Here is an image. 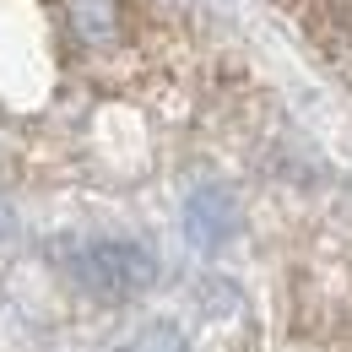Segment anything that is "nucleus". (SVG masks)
Masks as SVG:
<instances>
[{"label": "nucleus", "instance_id": "obj_4", "mask_svg": "<svg viewBox=\"0 0 352 352\" xmlns=\"http://www.w3.org/2000/svg\"><path fill=\"white\" fill-rule=\"evenodd\" d=\"M233 228H239V212H233V201L222 190H195L190 195V233L201 244H222Z\"/></svg>", "mask_w": 352, "mask_h": 352}, {"label": "nucleus", "instance_id": "obj_5", "mask_svg": "<svg viewBox=\"0 0 352 352\" xmlns=\"http://www.w3.org/2000/svg\"><path fill=\"white\" fill-rule=\"evenodd\" d=\"M114 352H184V336H179L174 325H146V331H135L125 347Z\"/></svg>", "mask_w": 352, "mask_h": 352}, {"label": "nucleus", "instance_id": "obj_2", "mask_svg": "<svg viewBox=\"0 0 352 352\" xmlns=\"http://www.w3.org/2000/svg\"><path fill=\"white\" fill-rule=\"evenodd\" d=\"M304 38H309V49L336 71V82L352 92V6H336V0L314 6L304 16Z\"/></svg>", "mask_w": 352, "mask_h": 352}, {"label": "nucleus", "instance_id": "obj_1", "mask_svg": "<svg viewBox=\"0 0 352 352\" xmlns=\"http://www.w3.org/2000/svg\"><path fill=\"white\" fill-rule=\"evenodd\" d=\"M65 271L76 276V287H82V293H92V298H109V304L135 298V293H146V287L157 282V261H152V250L125 244V239H109V244H82V250H71V255H65Z\"/></svg>", "mask_w": 352, "mask_h": 352}, {"label": "nucleus", "instance_id": "obj_3", "mask_svg": "<svg viewBox=\"0 0 352 352\" xmlns=\"http://www.w3.org/2000/svg\"><path fill=\"white\" fill-rule=\"evenodd\" d=\"M65 16H71V28H76L82 44H92V49L120 44V28H125L120 0H65Z\"/></svg>", "mask_w": 352, "mask_h": 352}]
</instances>
